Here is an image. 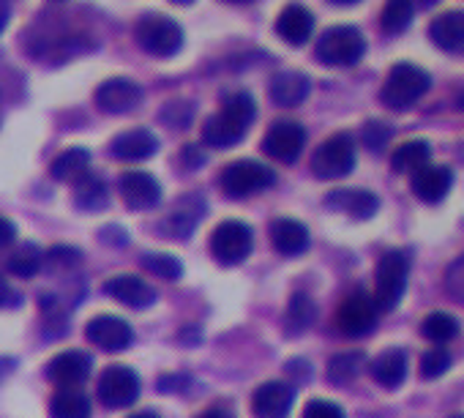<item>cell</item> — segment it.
I'll use <instances>...</instances> for the list:
<instances>
[{"label": "cell", "mask_w": 464, "mask_h": 418, "mask_svg": "<svg viewBox=\"0 0 464 418\" xmlns=\"http://www.w3.org/2000/svg\"><path fill=\"white\" fill-rule=\"evenodd\" d=\"M180 385H191V377H186V374H164V377L159 380V388H161V391H167V394H172V391H183Z\"/></svg>", "instance_id": "7bdbcfd3"}, {"label": "cell", "mask_w": 464, "mask_h": 418, "mask_svg": "<svg viewBox=\"0 0 464 418\" xmlns=\"http://www.w3.org/2000/svg\"><path fill=\"white\" fill-rule=\"evenodd\" d=\"M42 263H44V255L34 247V244H25L20 247L9 260H6V271L12 277H20V279H31L42 271Z\"/></svg>", "instance_id": "e575fe53"}, {"label": "cell", "mask_w": 464, "mask_h": 418, "mask_svg": "<svg viewBox=\"0 0 464 418\" xmlns=\"http://www.w3.org/2000/svg\"><path fill=\"white\" fill-rule=\"evenodd\" d=\"M431 88V77L429 72H423L420 66L415 63H396L391 72H388V80L380 91V99L385 107L391 110H410L418 99H423Z\"/></svg>", "instance_id": "7a4b0ae2"}, {"label": "cell", "mask_w": 464, "mask_h": 418, "mask_svg": "<svg viewBox=\"0 0 464 418\" xmlns=\"http://www.w3.org/2000/svg\"><path fill=\"white\" fill-rule=\"evenodd\" d=\"M186 159H188V164H191V167H197V164H202V161H205V156L199 153V148H197V145H186Z\"/></svg>", "instance_id": "c3c4849f"}, {"label": "cell", "mask_w": 464, "mask_h": 418, "mask_svg": "<svg viewBox=\"0 0 464 418\" xmlns=\"http://www.w3.org/2000/svg\"><path fill=\"white\" fill-rule=\"evenodd\" d=\"M227 4H252V0H227Z\"/></svg>", "instance_id": "11a10c76"}, {"label": "cell", "mask_w": 464, "mask_h": 418, "mask_svg": "<svg viewBox=\"0 0 464 418\" xmlns=\"http://www.w3.org/2000/svg\"><path fill=\"white\" fill-rule=\"evenodd\" d=\"M355 167V142L347 131L328 137L312 156V172L320 180H336L350 175Z\"/></svg>", "instance_id": "52a82bcc"}, {"label": "cell", "mask_w": 464, "mask_h": 418, "mask_svg": "<svg viewBox=\"0 0 464 418\" xmlns=\"http://www.w3.org/2000/svg\"><path fill=\"white\" fill-rule=\"evenodd\" d=\"M104 296H110L112 301H121L131 309H148L159 298V293L145 279H140L134 274H118L112 279H107Z\"/></svg>", "instance_id": "e0dca14e"}, {"label": "cell", "mask_w": 464, "mask_h": 418, "mask_svg": "<svg viewBox=\"0 0 464 418\" xmlns=\"http://www.w3.org/2000/svg\"><path fill=\"white\" fill-rule=\"evenodd\" d=\"M129 418H161L156 410H140V413H131Z\"/></svg>", "instance_id": "f907efd6"}, {"label": "cell", "mask_w": 464, "mask_h": 418, "mask_svg": "<svg viewBox=\"0 0 464 418\" xmlns=\"http://www.w3.org/2000/svg\"><path fill=\"white\" fill-rule=\"evenodd\" d=\"M276 34H279L287 44L301 47V44H306V42L312 39V34H314V15H312L306 6H301V4H290V6H285L282 15L276 17Z\"/></svg>", "instance_id": "44dd1931"}, {"label": "cell", "mask_w": 464, "mask_h": 418, "mask_svg": "<svg viewBox=\"0 0 464 418\" xmlns=\"http://www.w3.org/2000/svg\"><path fill=\"white\" fill-rule=\"evenodd\" d=\"M407 274H410V260L404 252L391 249L380 258L377 263V287H374V306L377 312H393L407 290Z\"/></svg>", "instance_id": "5b68a950"}, {"label": "cell", "mask_w": 464, "mask_h": 418, "mask_svg": "<svg viewBox=\"0 0 464 418\" xmlns=\"http://www.w3.org/2000/svg\"><path fill=\"white\" fill-rule=\"evenodd\" d=\"M140 374L123 364L107 366L99 377V399L112 410L131 407L140 399Z\"/></svg>", "instance_id": "9c48e42d"}, {"label": "cell", "mask_w": 464, "mask_h": 418, "mask_svg": "<svg viewBox=\"0 0 464 418\" xmlns=\"http://www.w3.org/2000/svg\"><path fill=\"white\" fill-rule=\"evenodd\" d=\"M309 91H312V83L301 72H279L271 77V85H268V96L276 107H298L301 102H306Z\"/></svg>", "instance_id": "7402d4cb"}, {"label": "cell", "mask_w": 464, "mask_h": 418, "mask_svg": "<svg viewBox=\"0 0 464 418\" xmlns=\"http://www.w3.org/2000/svg\"><path fill=\"white\" fill-rule=\"evenodd\" d=\"M194 418H236V413H232L227 404H210L208 410H202V413L194 415Z\"/></svg>", "instance_id": "7dc6e473"}, {"label": "cell", "mask_w": 464, "mask_h": 418, "mask_svg": "<svg viewBox=\"0 0 464 418\" xmlns=\"http://www.w3.org/2000/svg\"><path fill=\"white\" fill-rule=\"evenodd\" d=\"M172 4H178V6H188V4H194V0H172Z\"/></svg>", "instance_id": "db71d44e"}, {"label": "cell", "mask_w": 464, "mask_h": 418, "mask_svg": "<svg viewBox=\"0 0 464 418\" xmlns=\"http://www.w3.org/2000/svg\"><path fill=\"white\" fill-rule=\"evenodd\" d=\"M20 304V296L9 287V282L0 277V309L4 306H17Z\"/></svg>", "instance_id": "f6af8a7d"}, {"label": "cell", "mask_w": 464, "mask_h": 418, "mask_svg": "<svg viewBox=\"0 0 464 418\" xmlns=\"http://www.w3.org/2000/svg\"><path fill=\"white\" fill-rule=\"evenodd\" d=\"M412 4H418V6H423V9H429V6H437L440 0H412Z\"/></svg>", "instance_id": "816d5d0a"}, {"label": "cell", "mask_w": 464, "mask_h": 418, "mask_svg": "<svg viewBox=\"0 0 464 418\" xmlns=\"http://www.w3.org/2000/svg\"><path fill=\"white\" fill-rule=\"evenodd\" d=\"M331 4H336V6H355V4H361V0H331Z\"/></svg>", "instance_id": "f5cc1de1"}, {"label": "cell", "mask_w": 464, "mask_h": 418, "mask_svg": "<svg viewBox=\"0 0 464 418\" xmlns=\"http://www.w3.org/2000/svg\"><path fill=\"white\" fill-rule=\"evenodd\" d=\"M448 369H450V353H448V350L434 347V350L423 353V358H420V377H423V380H437V377H442Z\"/></svg>", "instance_id": "8d00e7d4"}, {"label": "cell", "mask_w": 464, "mask_h": 418, "mask_svg": "<svg viewBox=\"0 0 464 418\" xmlns=\"http://www.w3.org/2000/svg\"><path fill=\"white\" fill-rule=\"evenodd\" d=\"M412 15H415V4L412 0H388L380 15V25L385 34H404L412 25Z\"/></svg>", "instance_id": "d6a6232c"}, {"label": "cell", "mask_w": 464, "mask_h": 418, "mask_svg": "<svg viewBox=\"0 0 464 418\" xmlns=\"http://www.w3.org/2000/svg\"><path fill=\"white\" fill-rule=\"evenodd\" d=\"M363 364H366V355H363L361 350L339 353V355H334V358L328 361V380H331L334 385H347V383H353V380L361 374Z\"/></svg>", "instance_id": "1f68e13d"}, {"label": "cell", "mask_w": 464, "mask_h": 418, "mask_svg": "<svg viewBox=\"0 0 464 418\" xmlns=\"http://www.w3.org/2000/svg\"><path fill=\"white\" fill-rule=\"evenodd\" d=\"M252 247H255V230L238 219L221 222L210 236V252L221 266L244 263L252 255Z\"/></svg>", "instance_id": "ba28073f"}, {"label": "cell", "mask_w": 464, "mask_h": 418, "mask_svg": "<svg viewBox=\"0 0 464 418\" xmlns=\"http://www.w3.org/2000/svg\"><path fill=\"white\" fill-rule=\"evenodd\" d=\"M202 219V202L197 197H186L180 205H175V211L167 217L164 230L169 233V238H180L186 241L194 230V225Z\"/></svg>", "instance_id": "484cf974"}, {"label": "cell", "mask_w": 464, "mask_h": 418, "mask_svg": "<svg viewBox=\"0 0 464 418\" xmlns=\"http://www.w3.org/2000/svg\"><path fill=\"white\" fill-rule=\"evenodd\" d=\"M9 20H12V9H9V4H6V0H0V34L6 31Z\"/></svg>", "instance_id": "681fc988"}, {"label": "cell", "mask_w": 464, "mask_h": 418, "mask_svg": "<svg viewBox=\"0 0 464 418\" xmlns=\"http://www.w3.org/2000/svg\"><path fill=\"white\" fill-rule=\"evenodd\" d=\"M102 241H104V244L123 247L129 238H126V230H123V228H104V230H102Z\"/></svg>", "instance_id": "bcb514c9"}, {"label": "cell", "mask_w": 464, "mask_h": 418, "mask_svg": "<svg viewBox=\"0 0 464 418\" xmlns=\"http://www.w3.org/2000/svg\"><path fill=\"white\" fill-rule=\"evenodd\" d=\"M391 137H393V129L388 123H380V121H369L361 131V140L372 153H380L391 142Z\"/></svg>", "instance_id": "74e56055"}, {"label": "cell", "mask_w": 464, "mask_h": 418, "mask_svg": "<svg viewBox=\"0 0 464 418\" xmlns=\"http://www.w3.org/2000/svg\"><path fill=\"white\" fill-rule=\"evenodd\" d=\"M53 418H91V399L80 388H61L50 402Z\"/></svg>", "instance_id": "83f0119b"}, {"label": "cell", "mask_w": 464, "mask_h": 418, "mask_svg": "<svg viewBox=\"0 0 464 418\" xmlns=\"http://www.w3.org/2000/svg\"><path fill=\"white\" fill-rule=\"evenodd\" d=\"M420 334L434 345H445V342L459 336V320L453 315H448V312H431V315L423 317Z\"/></svg>", "instance_id": "836d02e7"}, {"label": "cell", "mask_w": 464, "mask_h": 418, "mask_svg": "<svg viewBox=\"0 0 464 418\" xmlns=\"http://www.w3.org/2000/svg\"><path fill=\"white\" fill-rule=\"evenodd\" d=\"M80 260H82V252L74 249V247H53V249L47 252V263H50L53 268H72V266H77Z\"/></svg>", "instance_id": "b9f144b4"}, {"label": "cell", "mask_w": 464, "mask_h": 418, "mask_svg": "<svg viewBox=\"0 0 464 418\" xmlns=\"http://www.w3.org/2000/svg\"><path fill=\"white\" fill-rule=\"evenodd\" d=\"M14 238H17L14 222H9L6 217H0V249L9 247V244H14Z\"/></svg>", "instance_id": "ee69618b"}, {"label": "cell", "mask_w": 464, "mask_h": 418, "mask_svg": "<svg viewBox=\"0 0 464 418\" xmlns=\"http://www.w3.org/2000/svg\"><path fill=\"white\" fill-rule=\"evenodd\" d=\"M137 44L156 58H172L183 47V28L167 15H142L134 25Z\"/></svg>", "instance_id": "277c9868"}, {"label": "cell", "mask_w": 464, "mask_h": 418, "mask_svg": "<svg viewBox=\"0 0 464 418\" xmlns=\"http://www.w3.org/2000/svg\"><path fill=\"white\" fill-rule=\"evenodd\" d=\"M276 183V172L255 159H238L221 170L218 186L229 199H246Z\"/></svg>", "instance_id": "3957f363"}, {"label": "cell", "mask_w": 464, "mask_h": 418, "mask_svg": "<svg viewBox=\"0 0 464 418\" xmlns=\"http://www.w3.org/2000/svg\"><path fill=\"white\" fill-rule=\"evenodd\" d=\"M142 266H145L150 274H156L159 279H167V282H175V279L183 277V266H180V260L172 258V255H145V258H142Z\"/></svg>", "instance_id": "d590c367"}, {"label": "cell", "mask_w": 464, "mask_h": 418, "mask_svg": "<svg viewBox=\"0 0 464 418\" xmlns=\"http://www.w3.org/2000/svg\"><path fill=\"white\" fill-rule=\"evenodd\" d=\"M142 102V88L140 83L129 80V77H112L107 83L99 85L96 91V107L107 115H123L137 110Z\"/></svg>", "instance_id": "7c38bea8"}, {"label": "cell", "mask_w": 464, "mask_h": 418, "mask_svg": "<svg viewBox=\"0 0 464 418\" xmlns=\"http://www.w3.org/2000/svg\"><path fill=\"white\" fill-rule=\"evenodd\" d=\"M429 34L440 50L464 53V12H445V15L434 17Z\"/></svg>", "instance_id": "d4e9b609"}, {"label": "cell", "mask_w": 464, "mask_h": 418, "mask_svg": "<svg viewBox=\"0 0 464 418\" xmlns=\"http://www.w3.org/2000/svg\"><path fill=\"white\" fill-rule=\"evenodd\" d=\"M377 326V306H374V298L366 293V290H355L350 293L339 312H336V328L350 336V339H358V336H366L372 334Z\"/></svg>", "instance_id": "30bf717a"}, {"label": "cell", "mask_w": 464, "mask_h": 418, "mask_svg": "<svg viewBox=\"0 0 464 418\" xmlns=\"http://www.w3.org/2000/svg\"><path fill=\"white\" fill-rule=\"evenodd\" d=\"M429 159H431V145L426 140H410L393 151L391 167H393V172H415V170L426 167Z\"/></svg>", "instance_id": "f1b7e54d"}, {"label": "cell", "mask_w": 464, "mask_h": 418, "mask_svg": "<svg viewBox=\"0 0 464 418\" xmlns=\"http://www.w3.org/2000/svg\"><path fill=\"white\" fill-rule=\"evenodd\" d=\"M304 418H347V415H344V410H342L336 402L312 399V402L304 407Z\"/></svg>", "instance_id": "60d3db41"}, {"label": "cell", "mask_w": 464, "mask_h": 418, "mask_svg": "<svg viewBox=\"0 0 464 418\" xmlns=\"http://www.w3.org/2000/svg\"><path fill=\"white\" fill-rule=\"evenodd\" d=\"M85 339L91 345H96L99 350L107 353H121L134 342V331L123 317H112V315H99L85 326Z\"/></svg>", "instance_id": "4fadbf2b"}, {"label": "cell", "mask_w": 464, "mask_h": 418, "mask_svg": "<svg viewBox=\"0 0 464 418\" xmlns=\"http://www.w3.org/2000/svg\"><path fill=\"white\" fill-rule=\"evenodd\" d=\"M363 53H366L363 34L353 25L328 28L317 42V61L325 66H336V69L355 66L363 58Z\"/></svg>", "instance_id": "8992f818"}, {"label": "cell", "mask_w": 464, "mask_h": 418, "mask_svg": "<svg viewBox=\"0 0 464 418\" xmlns=\"http://www.w3.org/2000/svg\"><path fill=\"white\" fill-rule=\"evenodd\" d=\"M191 104L188 102H169L164 110H161V121L169 123L172 129H186L188 121H191Z\"/></svg>", "instance_id": "f35d334b"}, {"label": "cell", "mask_w": 464, "mask_h": 418, "mask_svg": "<svg viewBox=\"0 0 464 418\" xmlns=\"http://www.w3.org/2000/svg\"><path fill=\"white\" fill-rule=\"evenodd\" d=\"M314 317H317V306H314V301H312L306 293H295V296L290 298V304H287L285 328H287V334H290V336H298V334H304V331H309V328H312Z\"/></svg>", "instance_id": "f546056e"}, {"label": "cell", "mask_w": 464, "mask_h": 418, "mask_svg": "<svg viewBox=\"0 0 464 418\" xmlns=\"http://www.w3.org/2000/svg\"><path fill=\"white\" fill-rule=\"evenodd\" d=\"M453 418H464V415H453Z\"/></svg>", "instance_id": "6f0895ef"}, {"label": "cell", "mask_w": 464, "mask_h": 418, "mask_svg": "<svg viewBox=\"0 0 464 418\" xmlns=\"http://www.w3.org/2000/svg\"><path fill=\"white\" fill-rule=\"evenodd\" d=\"M159 151V137L150 129H129L110 142V156L121 161H142Z\"/></svg>", "instance_id": "d6986e66"}, {"label": "cell", "mask_w": 464, "mask_h": 418, "mask_svg": "<svg viewBox=\"0 0 464 418\" xmlns=\"http://www.w3.org/2000/svg\"><path fill=\"white\" fill-rule=\"evenodd\" d=\"M453 186V170L445 164H426L412 172V191L423 202H440Z\"/></svg>", "instance_id": "ffe728a7"}, {"label": "cell", "mask_w": 464, "mask_h": 418, "mask_svg": "<svg viewBox=\"0 0 464 418\" xmlns=\"http://www.w3.org/2000/svg\"><path fill=\"white\" fill-rule=\"evenodd\" d=\"M255 118H257V104H255L252 93L236 91L224 99L221 112H216L205 121L202 140L210 148H232L249 134V126L255 123Z\"/></svg>", "instance_id": "6da1fadb"}, {"label": "cell", "mask_w": 464, "mask_h": 418, "mask_svg": "<svg viewBox=\"0 0 464 418\" xmlns=\"http://www.w3.org/2000/svg\"><path fill=\"white\" fill-rule=\"evenodd\" d=\"M407 366H410L407 353L401 347H391L372 361L369 372H372L374 383H380L382 388H399L407 377Z\"/></svg>", "instance_id": "cb8c5ba5"}, {"label": "cell", "mask_w": 464, "mask_h": 418, "mask_svg": "<svg viewBox=\"0 0 464 418\" xmlns=\"http://www.w3.org/2000/svg\"><path fill=\"white\" fill-rule=\"evenodd\" d=\"M121 197L131 211H153L161 202V183L142 170H131L121 178Z\"/></svg>", "instance_id": "5bb4252c"}, {"label": "cell", "mask_w": 464, "mask_h": 418, "mask_svg": "<svg viewBox=\"0 0 464 418\" xmlns=\"http://www.w3.org/2000/svg\"><path fill=\"white\" fill-rule=\"evenodd\" d=\"M304 145H306V129L295 121H276L263 137V151L282 164L298 161Z\"/></svg>", "instance_id": "8fae6325"}, {"label": "cell", "mask_w": 464, "mask_h": 418, "mask_svg": "<svg viewBox=\"0 0 464 418\" xmlns=\"http://www.w3.org/2000/svg\"><path fill=\"white\" fill-rule=\"evenodd\" d=\"M74 202H77V208H82V211H102V208H107V202H110V189L102 178L85 175L77 183Z\"/></svg>", "instance_id": "4dcf8cb0"}, {"label": "cell", "mask_w": 464, "mask_h": 418, "mask_svg": "<svg viewBox=\"0 0 464 418\" xmlns=\"http://www.w3.org/2000/svg\"><path fill=\"white\" fill-rule=\"evenodd\" d=\"M445 290H448L456 301L464 304V255H461L453 266H448V271H445Z\"/></svg>", "instance_id": "ab89813d"}, {"label": "cell", "mask_w": 464, "mask_h": 418, "mask_svg": "<svg viewBox=\"0 0 464 418\" xmlns=\"http://www.w3.org/2000/svg\"><path fill=\"white\" fill-rule=\"evenodd\" d=\"M295 402V388L282 380L263 383L252 396L255 418H287Z\"/></svg>", "instance_id": "2e32d148"}, {"label": "cell", "mask_w": 464, "mask_h": 418, "mask_svg": "<svg viewBox=\"0 0 464 418\" xmlns=\"http://www.w3.org/2000/svg\"><path fill=\"white\" fill-rule=\"evenodd\" d=\"M459 107H461V110H464V91H461V93H459Z\"/></svg>", "instance_id": "9f6ffc18"}, {"label": "cell", "mask_w": 464, "mask_h": 418, "mask_svg": "<svg viewBox=\"0 0 464 418\" xmlns=\"http://www.w3.org/2000/svg\"><path fill=\"white\" fill-rule=\"evenodd\" d=\"M93 372V358L82 350H66L58 353L50 364H47V377L61 385V388H77L82 385Z\"/></svg>", "instance_id": "9a60e30c"}, {"label": "cell", "mask_w": 464, "mask_h": 418, "mask_svg": "<svg viewBox=\"0 0 464 418\" xmlns=\"http://www.w3.org/2000/svg\"><path fill=\"white\" fill-rule=\"evenodd\" d=\"M88 167H91V151L77 145V148H69V151H63L61 156H55V161L50 164V175H53L55 180L69 183V180L85 178V175H88Z\"/></svg>", "instance_id": "4316f807"}, {"label": "cell", "mask_w": 464, "mask_h": 418, "mask_svg": "<svg viewBox=\"0 0 464 418\" xmlns=\"http://www.w3.org/2000/svg\"><path fill=\"white\" fill-rule=\"evenodd\" d=\"M271 244L285 258H298L309 249V230L295 219H276L271 225Z\"/></svg>", "instance_id": "603a6c76"}, {"label": "cell", "mask_w": 464, "mask_h": 418, "mask_svg": "<svg viewBox=\"0 0 464 418\" xmlns=\"http://www.w3.org/2000/svg\"><path fill=\"white\" fill-rule=\"evenodd\" d=\"M325 205L331 211L347 214L353 219H372L380 208V199H377V194H372L366 189H334L325 197Z\"/></svg>", "instance_id": "ac0fdd59"}]
</instances>
